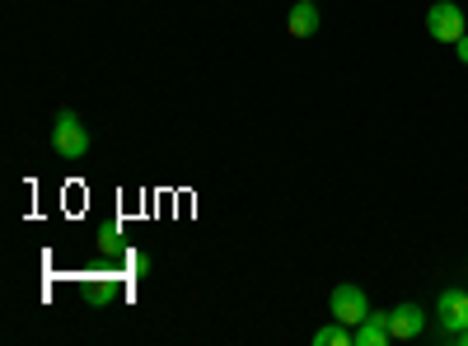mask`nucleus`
<instances>
[{
  "mask_svg": "<svg viewBox=\"0 0 468 346\" xmlns=\"http://www.w3.org/2000/svg\"><path fill=\"white\" fill-rule=\"evenodd\" d=\"M52 150L61 160H85L90 155V131H85V122L75 118L70 108H61L57 122H52Z\"/></svg>",
  "mask_w": 468,
  "mask_h": 346,
  "instance_id": "obj_1",
  "label": "nucleus"
},
{
  "mask_svg": "<svg viewBox=\"0 0 468 346\" xmlns=\"http://www.w3.org/2000/svg\"><path fill=\"white\" fill-rule=\"evenodd\" d=\"M426 28H431L436 43H459L463 37V10L454 0H436V5L426 10Z\"/></svg>",
  "mask_w": 468,
  "mask_h": 346,
  "instance_id": "obj_2",
  "label": "nucleus"
},
{
  "mask_svg": "<svg viewBox=\"0 0 468 346\" xmlns=\"http://www.w3.org/2000/svg\"><path fill=\"white\" fill-rule=\"evenodd\" d=\"M436 319H441V332H445V337L463 332V328H468V290H459V286L441 290V304H436Z\"/></svg>",
  "mask_w": 468,
  "mask_h": 346,
  "instance_id": "obj_3",
  "label": "nucleus"
},
{
  "mask_svg": "<svg viewBox=\"0 0 468 346\" xmlns=\"http://www.w3.org/2000/svg\"><path fill=\"white\" fill-rule=\"evenodd\" d=\"M366 314H370V299H366L361 286H337V290H333V319H342V323L356 328Z\"/></svg>",
  "mask_w": 468,
  "mask_h": 346,
  "instance_id": "obj_4",
  "label": "nucleus"
},
{
  "mask_svg": "<svg viewBox=\"0 0 468 346\" xmlns=\"http://www.w3.org/2000/svg\"><path fill=\"white\" fill-rule=\"evenodd\" d=\"M426 328V309L421 304H399V309H388V332H394V341H408V337H421Z\"/></svg>",
  "mask_w": 468,
  "mask_h": 346,
  "instance_id": "obj_5",
  "label": "nucleus"
},
{
  "mask_svg": "<svg viewBox=\"0 0 468 346\" xmlns=\"http://www.w3.org/2000/svg\"><path fill=\"white\" fill-rule=\"evenodd\" d=\"M394 341V332H388V314H366L361 323H356V346H388Z\"/></svg>",
  "mask_w": 468,
  "mask_h": 346,
  "instance_id": "obj_6",
  "label": "nucleus"
},
{
  "mask_svg": "<svg viewBox=\"0 0 468 346\" xmlns=\"http://www.w3.org/2000/svg\"><path fill=\"white\" fill-rule=\"evenodd\" d=\"M291 37H309V33H319V0H295V10L286 19Z\"/></svg>",
  "mask_w": 468,
  "mask_h": 346,
  "instance_id": "obj_7",
  "label": "nucleus"
},
{
  "mask_svg": "<svg viewBox=\"0 0 468 346\" xmlns=\"http://www.w3.org/2000/svg\"><path fill=\"white\" fill-rule=\"evenodd\" d=\"M314 341H319V346H356V328L342 323V319H333L328 328L314 332Z\"/></svg>",
  "mask_w": 468,
  "mask_h": 346,
  "instance_id": "obj_8",
  "label": "nucleus"
},
{
  "mask_svg": "<svg viewBox=\"0 0 468 346\" xmlns=\"http://www.w3.org/2000/svg\"><path fill=\"white\" fill-rule=\"evenodd\" d=\"M454 47H459V61H463V66H468V33H463V37H459V43H454Z\"/></svg>",
  "mask_w": 468,
  "mask_h": 346,
  "instance_id": "obj_9",
  "label": "nucleus"
},
{
  "mask_svg": "<svg viewBox=\"0 0 468 346\" xmlns=\"http://www.w3.org/2000/svg\"><path fill=\"white\" fill-rule=\"evenodd\" d=\"M450 341H459V346H468V328H463V332H454Z\"/></svg>",
  "mask_w": 468,
  "mask_h": 346,
  "instance_id": "obj_10",
  "label": "nucleus"
}]
</instances>
